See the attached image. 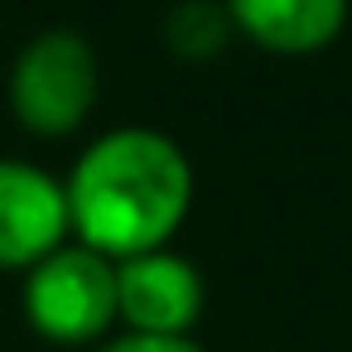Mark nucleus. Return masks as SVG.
<instances>
[{
    "label": "nucleus",
    "instance_id": "nucleus-8",
    "mask_svg": "<svg viewBox=\"0 0 352 352\" xmlns=\"http://www.w3.org/2000/svg\"><path fill=\"white\" fill-rule=\"evenodd\" d=\"M97 352H203V342L198 338H169V333H131V328H121Z\"/></svg>",
    "mask_w": 352,
    "mask_h": 352
},
{
    "label": "nucleus",
    "instance_id": "nucleus-6",
    "mask_svg": "<svg viewBox=\"0 0 352 352\" xmlns=\"http://www.w3.org/2000/svg\"><path fill=\"white\" fill-rule=\"evenodd\" d=\"M236 34L265 54H318L347 25V0H227Z\"/></svg>",
    "mask_w": 352,
    "mask_h": 352
},
{
    "label": "nucleus",
    "instance_id": "nucleus-4",
    "mask_svg": "<svg viewBox=\"0 0 352 352\" xmlns=\"http://www.w3.org/2000/svg\"><path fill=\"white\" fill-rule=\"evenodd\" d=\"M116 299H121V328L131 333H169L193 338L208 289L188 256L160 246L116 261Z\"/></svg>",
    "mask_w": 352,
    "mask_h": 352
},
{
    "label": "nucleus",
    "instance_id": "nucleus-3",
    "mask_svg": "<svg viewBox=\"0 0 352 352\" xmlns=\"http://www.w3.org/2000/svg\"><path fill=\"white\" fill-rule=\"evenodd\" d=\"M97 54L73 30L34 34L10 68V111L30 135H73L97 107Z\"/></svg>",
    "mask_w": 352,
    "mask_h": 352
},
{
    "label": "nucleus",
    "instance_id": "nucleus-2",
    "mask_svg": "<svg viewBox=\"0 0 352 352\" xmlns=\"http://www.w3.org/2000/svg\"><path fill=\"white\" fill-rule=\"evenodd\" d=\"M20 309H25V323L44 342H58V347L102 342L121 323L116 261L82 241H63L54 256L25 270Z\"/></svg>",
    "mask_w": 352,
    "mask_h": 352
},
{
    "label": "nucleus",
    "instance_id": "nucleus-5",
    "mask_svg": "<svg viewBox=\"0 0 352 352\" xmlns=\"http://www.w3.org/2000/svg\"><path fill=\"white\" fill-rule=\"evenodd\" d=\"M73 236L68 188L30 160H0V270H34Z\"/></svg>",
    "mask_w": 352,
    "mask_h": 352
},
{
    "label": "nucleus",
    "instance_id": "nucleus-1",
    "mask_svg": "<svg viewBox=\"0 0 352 352\" xmlns=\"http://www.w3.org/2000/svg\"><path fill=\"white\" fill-rule=\"evenodd\" d=\"M63 188L73 236L111 261H126L174 241L193 208V164L169 135L126 126L92 140Z\"/></svg>",
    "mask_w": 352,
    "mask_h": 352
},
{
    "label": "nucleus",
    "instance_id": "nucleus-7",
    "mask_svg": "<svg viewBox=\"0 0 352 352\" xmlns=\"http://www.w3.org/2000/svg\"><path fill=\"white\" fill-rule=\"evenodd\" d=\"M236 34V20L227 10V0H179L164 15V44L184 63H208L227 49Z\"/></svg>",
    "mask_w": 352,
    "mask_h": 352
}]
</instances>
